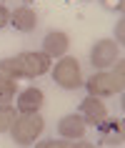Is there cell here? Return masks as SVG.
<instances>
[{"label":"cell","mask_w":125,"mask_h":148,"mask_svg":"<svg viewBox=\"0 0 125 148\" xmlns=\"http://www.w3.org/2000/svg\"><path fill=\"white\" fill-rule=\"evenodd\" d=\"M43 131H45V121H43L40 113H20L15 118L13 128H10L13 140H15L18 146H33L40 138Z\"/></svg>","instance_id":"cell-1"},{"label":"cell","mask_w":125,"mask_h":148,"mask_svg":"<svg viewBox=\"0 0 125 148\" xmlns=\"http://www.w3.org/2000/svg\"><path fill=\"white\" fill-rule=\"evenodd\" d=\"M55 86H60L62 90H78L83 86V70H80V60L73 55H62L55 63V68H50Z\"/></svg>","instance_id":"cell-2"},{"label":"cell","mask_w":125,"mask_h":148,"mask_svg":"<svg viewBox=\"0 0 125 148\" xmlns=\"http://www.w3.org/2000/svg\"><path fill=\"white\" fill-rule=\"evenodd\" d=\"M15 63V70H18V78H40V75H45L48 70L53 68V60L48 58L45 53H40V50H28V53H20L13 58Z\"/></svg>","instance_id":"cell-3"},{"label":"cell","mask_w":125,"mask_h":148,"mask_svg":"<svg viewBox=\"0 0 125 148\" xmlns=\"http://www.w3.org/2000/svg\"><path fill=\"white\" fill-rule=\"evenodd\" d=\"M118 58H120V45H118L115 40H110V38L98 40L93 45V50H90V63H93L95 70L113 68V63H115Z\"/></svg>","instance_id":"cell-4"},{"label":"cell","mask_w":125,"mask_h":148,"mask_svg":"<svg viewBox=\"0 0 125 148\" xmlns=\"http://www.w3.org/2000/svg\"><path fill=\"white\" fill-rule=\"evenodd\" d=\"M85 88H88V95H95V98H108V95H115V93L123 90V86L113 78L110 70H98V73H93L85 80Z\"/></svg>","instance_id":"cell-5"},{"label":"cell","mask_w":125,"mask_h":148,"mask_svg":"<svg viewBox=\"0 0 125 148\" xmlns=\"http://www.w3.org/2000/svg\"><path fill=\"white\" fill-rule=\"evenodd\" d=\"M80 118L85 121V125H98L108 118V106L103 103V98H95V95H85L80 101Z\"/></svg>","instance_id":"cell-6"},{"label":"cell","mask_w":125,"mask_h":148,"mask_svg":"<svg viewBox=\"0 0 125 148\" xmlns=\"http://www.w3.org/2000/svg\"><path fill=\"white\" fill-rule=\"evenodd\" d=\"M98 133H100V143H105V146H123L125 140V123L123 118H105L100 125H98Z\"/></svg>","instance_id":"cell-7"},{"label":"cell","mask_w":125,"mask_h":148,"mask_svg":"<svg viewBox=\"0 0 125 148\" xmlns=\"http://www.w3.org/2000/svg\"><path fill=\"white\" fill-rule=\"evenodd\" d=\"M68 50H70V38H68V33L50 30L45 38H43V50H40V53H45L50 60H53V58L60 60L62 55H68Z\"/></svg>","instance_id":"cell-8"},{"label":"cell","mask_w":125,"mask_h":148,"mask_svg":"<svg viewBox=\"0 0 125 148\" xmlns=\"http://www.w3.org/2000/svg\"><path fill=\"white\" fill-rule=\"evenodd\" d=\"M58 133L62 136V140H83V136L88 133V125L80 118V113H68L58 121Z\"/></svg>","instance_id":"cell-9"},{"label":"cell","mask_w":125,"mask_h":148,"mask_svg":"<svg viewBox=\"0 0 125 148\" xmlns=\"http://www.w3.org/2000/svg\"><path fill=\"white\" fill-rule=\"evenodd\" d=\"M43 101H45V95L40 88H23L15 98V110L18 113H38L43 108Z\"/></svg>","instance_id":"cell-10"},{"label":"cell","mask_w":125,"mask_h":148,"mask_svg":"<svg viewBox=\"0 0 125 148\" xmlns=\"http://www.w3.org/2000/svg\"><path fill=\"white\" fill-rule=\"evenodd\" d=\"M10 25L15 28L18 33H33L35 25H38V13L28 5H20L10 13Z\"/></svg>","instance_id":"cell-11"},{"label":"cell","mask_w":125,"mask_h":148,"mask_svg":"<svg viewBox=\"0 0 125 148\" xmlns=\"http://www.w3.org/2000/svg\"><path fill=\"white\" fill-rule=\"evenodd\" d=\"M15 90H18V80L0 78V106H10L15 101Z\"/></svg>","instance_id":"cell-12"},{"label":"cell","mask_w":125,"mask_h":148,"mask_svg":"<svg viewBox=\"0 0 125 148\" xmlns=\"http://www.w3.org/2000/svg\"><path fill=\"white\" fill-rule=\"evenodd\" d=\"M18 116H20V113L15 110V106H13V103H10V106H0V133L10 131Z\"/></svg>","instance_id":"cell-13"},{"label":"cell","mask_w":125,"mask_h":148,"mask_svg":"<svg viewBox=\"0 0 125 148\" xmlns=\"http://www.w3.org/2000/svg\"><path fill=\"white\" fill-rule=\"evenodd\" d=\"M113 68H115V73H113V78L120 83V86H125V60L123 58H118L115 63H113Z\"/></svg>","instance_id":"cell-14"},{"label":"cell","mask_w":125,"mask_h":148,"mask_svg":"<svg viewBox=\"0 0 125 148\" xmlns=\"http://www.w3.org/2000/svg\"><path fill=\"white\" fill-rule=\"evenodd\" d=\"M100 3L110 13H123V8H125V0H100Z\"/></svg>","instance_id":"cell-15"},{"label":"cell","mask_w":125,"mask_h":148,"mask_svg":"<svg viewBox=\"0 0 125 148\" xmlns=\"http://www.w3.org/2000/svg\"><path fill=\"white\" fill-rule=\"evenodd\" d=\"M35 148H70V143H68V140H55V138H50V140H40L38 146Z\"/></svg>","instance_id":"cell-16"},{"label":"cell","mask_w":125,"mask_h":148,"mask_svg":"<svg viewBox=\"0 0 125 148\" xmlns=\"http://www.w3.org/2000/svg\"><path fill=\"white\" fill-rule=\"evenodd\" d=\"M115 43H118V45H123V43H125V20H123V18L115 23Z\"/></svg>","instance_id":"cell-17"},{"label":"cell","mask_w":125,"mask_h":148,"mask_svg":"<svg viewBox=\"0 0 125 148\" xmlns=\"http://www.w3.org/2000/svg\"><path fill=\"white\" fill-rule=\"evenodd\" d=\"M8 23H10V10L5 8V5H0V30H3Z\"/></svg>","instance_id":"cell-18"},{"label":"cell","mask_w":125,"mask_h":148,"mask_svg":"<svg viewBox=\"0 0 125 148\" xmlns=\"http://www.w3.org/2000/svg\"><path fill=\"white\" fill-rule=\"evenodd\" d=\"M70 148H95V146H93V143H88V140H75Z\"/></svg>","instance_id":"cell-19"}]
</instances>
